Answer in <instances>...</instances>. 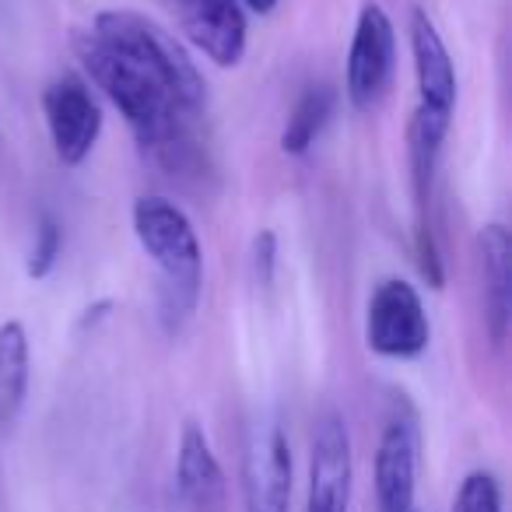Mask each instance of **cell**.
<instances>
[{"label": "cell", "mask_w": 512, "mask_h": 512, "mask_svg": "<svg viewBox=\"0 0 512 512\" xmlns=\"http://www.w3.org/2000/svg\"><path fill=\"white\" fill-rule=\"evenodd\" d=\"M130 225L158 271V320L165 334L186 330L204 292V249L190 214L169 197L144 193L130 207Z\"/></svg>", "instance_id": "6da1fadb"}, {"label": "cell", "mask_w": 512, "mask_h": 512, "mask_svg": "<svg viewBox=\"0 0 512 512\" xmlns=\"http://www.w3.org/2000/svg\"><path fill=\"white\" fill-rule=\"evenodd\" d=\"M92 32L127 57H134L151 78H158L169 95L186 109L190 116H204L207 109V85L200 67L186 53V46L176 39V32L162 29L155 18L141 15L130 8H109L99 11L92 22Z\"/></svg>", "instance_id": "7a4b0ae2"}, {"label": "cell", "mask_w": 512, "mask_h": 512, "mask_svg": "<svg viewBox=\"0 0 512 512\" xmlns=\"http://www.w3.org/2000/svg\"><path fill=\"white\" fill-rule=\"evenodd\" d=\"M365 344L372 355L390 362L421 358L432 344V320L421 292L404 278H383L365 306Z\"/></svg>", "instance_id": "3957f363"}, {"label": "cell", "mask_w": 512, "mask_h": 512, "mask_svg": "<svg viewBox=\"0 0 512 512\" xmlns=\"http://www.w3.org/2000/svg\"><path fill=\"white\" fill-rule=\"evenodd\" d=\"M397 74V29L383 4L365 0L351 32L348 64H344V95L351 109L369 113L386 99Z\"/></svg>", "instance_id": "277c9868"}, {"label": "cell", "mask_w": 512, "mask_h": 512, "mask_svg": "<svg viewBox=\"0 0 512 512\" xmlns=\"http://www.w3.org/2000/svg\"><path fill=\"white\" fill-rule=\"evenodd\" d=\"M43 116L53 151L64 165H81L102 137V109L81 74L64 71L43 92Z\"/></svg>", "instance_id": "5b68a950"}, {"label": "cell", "mask_w": 512, "mask_h": 512, "mask_svg": "<svg viewBox=\"0 0 512 512\" xmlns=\"http://www.w3.org/2000/svg\"><path fill=\"white\" fill-rule=\"evenodd\" d=\"M418 453L421 432L414 411L397 400L393 414L386 418L383 435L372 463V484H376V512H414L418 495Z\"/></svg>", "instance_id": "8992f818"}, {"label": "cell", "mask_w": 512, "mask_h": 512, "mask_svg": "<svg viewBox=\"0 0 512 512\" xmlns=\"http://www.w3.org/2000/svg\"><path fill=\"white\" fill-rule=\"evenodd\" d=\"M407 43H411L414 85H418L414 113L432 123H442V127H453L460 78H456V64L449 57L446 39L435 29L432 15L425 8H414L411 18H407Z\"/></svg>", "instance_id": "52a82bcc"}, {"label": "cell", "mask_w": 512, "mask_h": 512, "mask_svg": "<svg viewBox=\"0 0 512 512\" xmlns=\"http://www.w3.org/2000/svg\"><path fill=\"white\" fill-rule=\"evenodd\" d=\"M179 36L214 67L242 64L249 46V18L239 0H165Z\"/></svg>", "instance_id": "ba28073f"}, {"label": "cell", "mask_w": 512, "mask_h": 512, "mask_svg": "<svg viewBox=\"0 0 512 512\" xmlns=\"http://www.w3.org/2000/svg\"><path fill=\"white\" fill-rule=\"evenodd\" d=\"M355 484V453L348 425L337 411L320 414L309 442L306 512H348Z\"/></svg>", "instance_id": "9c48e42d"}, {"label": "cell", "mask_w": 512, "mask_h": 512, "mask_svg": "<svg viewBox=\"0 0 512 512\" xmlns=\"http://www.w3.org/2000/svg\"><path fill=\"white\" fill-rule=\"evenodd\" d=\"M295 460L285 432L278 425L256 432L242 470V498L246 512H288L292 509Z\"/></svg>", "instance_id": "30bf717a"}, {"label": "cell", "mask_w": 512, "mask_h": 512, "mask_svg": "<svg viewBox=\"0 0 512 512\" xmlns=\"http://www.w3.org/2000/svg\"><path fill=\"white\" fill-rule=\"evenodd\" d=\"M477 267H481L484 330L495 348H502L512 323V235L502 221L477 228Z\"/></svg>", "instance_id": "8fae6325"}, {"label": "cell", "mask_w": 512, "mask_h": 512, "mask_svg": "<svg viewBox=\"0 0 512 512\" xmlns=\"http://www.w3.org/2000/svg\"><path fill=\"white\" fill-rule=\"evenodd\" d=\"M176 491L193 512H221L228 502V477L207 432L186 421L176 446Z\"/></svg>", "instance_id": "7c38bea8"}, {"label": "cell", "mask_w": 512, "mask_h": 512, "mask_svg": "<svg viewBox=\"0 0 512 512\" xmlns=\"http://www.w3.org/2000/svg\"><path fill=\"white\" fill-rule=\"evenodd\" d=\"M29 376L32 348L25 323H0V425H11L22 414L25 397H29Z\"/></svg>", "instance_id": "4fadbf2b"}, {"label": "cell", "mask_w": 512, "mask_h": 512, "mask_svg": "<svg viewBox=\"0 0 512 512\" xmlns=\"http://www.w3.org/2000/svg\"><path fill=\"white\" fill-rule=\"evenodd\" d=\"M337 106H341V95L330 85H309L306 92L295 99L288 123L281 130V151L292 158H302L313 151V144L320 141V134L327 130V123L334 120Z\"/></svg>", "instance_id": "5bb4252c"}, {"label": "cell", "mask_w": 512, "mask_h": 512, "mask_svg": "<svg viewBox=\"0 0 512 512\" xmlns=\"http://www.w3.org/2000/svg\"><path fill=\"white\" fill-rule=\"evenodd\" d=\"M60 256H64V228L53 214H43L36 225V239H32V249L25 256V274L32 281H46L53 271H57Z\"/></svg>", "instance_id": "9a60e30c"}, {"label": "cell", "mask_w": 512, "mask_h": 512, "mask_svg": "<svg viewBox=\"0 0 512 512\" xmlns=\"http://www.w3.org/2000/svg\"><path fill=\"white\" fill-rule=\"evenodd\" d=\"M453 512H502V484L491 470H470L460 481Z\"/></svg>", "instance_id": "2e32d148"}, {"label": "cell", "mask_w": 512, "mask_h": 512, "mask_svg": "<svg viewBox=\"0 0 512 512\" xmlns=\"http://www.w3.org/2000/svg\"><path fill=\"white\" fill-rule=\"evenodd\" d=\"M274 271H278V235L271 228L253 239V274H256V285L271 288L274 281Z\"/></svg>", "instance_id": "e0dca14e"}, {"label": "cell", "mask_w": 512, "mask_h": 512, "mask_svg": "<svg viewBox=\"0 0 512 512\" xmlns=\"http://www.w3.org/2000/svg\"><path fill=\"white\" fill-rule=\"evenodd\" d=\"M109 309H113V299H102V302H95V306H88L85 316H81V327H95V323H102L109 316Z\"/></svg>", "instance_id": "ac0fdd59"}, {"label": "cell", "mask_w": 512, "mask_h": 512, "mask_svg": "<svg viewBox=\"0 0 512 512\" xmlns=\"http://www.w3.org/2000/svg\"><path fill=\"white\" fill-rule=\"evenodd\" d=\"M239 4L246 11H253V15H271V11L278 8L281 0H239Z\"/></svg>", "instance_id": "d6986e66"}]
</instances>
